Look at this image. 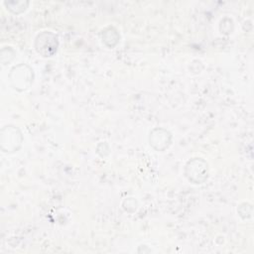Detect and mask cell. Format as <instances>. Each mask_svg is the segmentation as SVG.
<instances>
[{
	"instance_id": "6da1fadb",
	"label": "cell",
	"mask_w": 254,
	"mask_h": 254,
	"mask_svg": "<svg viewBox=\"0 0 254 254\" xmlns=\"http://www.w3.org/2000/svg\"><path fill=\"white\" fill-rule=\"evenodd\" d=\"M58 45V38L50 32L39 34L35 42L37 52L44 57H52L57 52Z\"/></svg>"
}]
</instances>
